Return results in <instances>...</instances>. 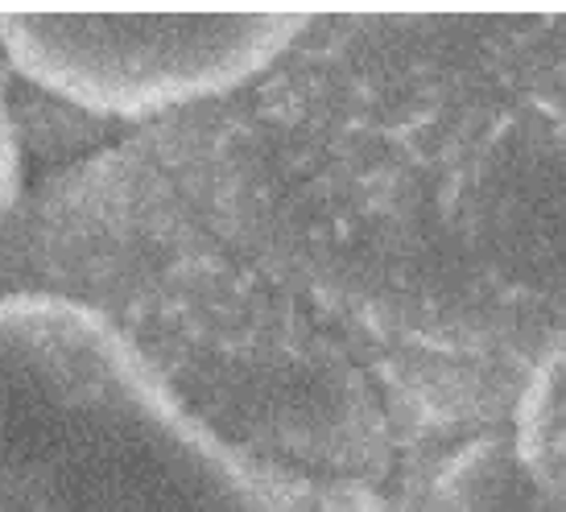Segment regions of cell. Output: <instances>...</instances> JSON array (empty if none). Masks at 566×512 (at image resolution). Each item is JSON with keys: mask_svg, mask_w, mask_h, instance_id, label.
<instances>
[{"mask_svg": "<svg viewBox=\"0 0 566 512\" xmlns=\"http://www.w3.org/2000/svg\"><path fill=\"white\" fill-rule=\"evenodd\" d=\"M394 512H563L537 488L504 435L426 450L394 476Z\"/></svg>", "mask_w": 566, "mask_h": 512, "instance_id": "3957f363", "label": "cell"}, {"mask_svg": "<svg viewBox=\"0 0 566 512\" xmlns=\"http://www.w3.org/2000/svg\"><path fill=\"white\" fill-rule=\"evenodd\" d=\"M504 438L525 476L566 512V323L537 359Z\"/></svg>", "mask_w": 566, "mask_h": 512, "instance_id": "277c9868", "label": "cell"}, {"mask_svg": "<svg viewBox=\"0 0 566 512\" xmlns=\"http://www.w3.org/2000/svg\"><path fill=\"white\" fill-rule=\"evenodd\" d=\"M161 170L406 463L509 430L566 323V17L311 21Z\"/></svg>", "mask_w": 566, "mask_h": 512, "instance_id": "6da1fadb", "label": "cell"}, {"mask_svg": "<svg viewBox=\"0 0 566 512\" xmlns=\"http://www.w3.org/2000/svg\"><path fill=\"white\" fill-rule=\"evenodd\" d=\"M315 17L195 13V17H38L17 21L33 42H9L17 59L80 100L87 112L187 108L282 63Z\"/></svg>", "mask_w": 566, "mask_h": 512, "instance_id": "7a4b0ae2", "label": "cell"}]
</instances>
